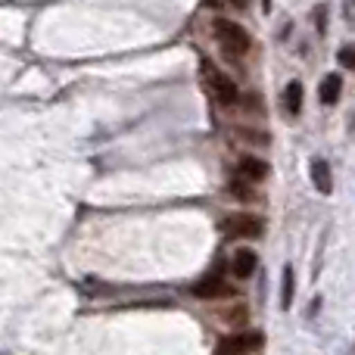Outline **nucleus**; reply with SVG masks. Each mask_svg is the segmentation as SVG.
Wrapping results in <instances>:
<instances>
[{"instance_id":"nucleus-8","label":"nucleus","mask_w":355,"mask_h":355,"mask_svg":"<svg viewBox=\"0 0 355 355\" xmlns=\"http://www.w3.org/2000/svg\"><path fill=\"white\" fill-rule=\"evenodd\" d=\"M340 91H343V78H340L337 72H331V75H324V81H321L318 100L321 103H327V106H334L340 100Z\"/></svg>"},{"instance_id":"nucleus-7","label":"nucleus","mask_w":355,"mask_h":355,"mask_svg":"<svg viewBox=\"0 0 355 355\" xmlns=\"http://www.w3.org/2000/svg\"><path fill=\"white\" fill-rule=\"evenodd\" d=\"M256 265H259V256L250 250V246L237 250V252H234V259H231V271L237 277H250L252 271H256Z\"/></svg>"},{"instance_id":"nucleus-12","label":"nucleus","mask_w":355,"mask_h":355,"mask_svg":"<svg viewBox=\"0 0 355 355\" xmlns=\"http://www.w3.org/2000/svg\"><path fill=\"white\" fill-rule=\"evenodd\" d=\"M231 190H234V196H237V200H252V187H250V181H234V184H231Z\"/></svg>"},{"instance_id":"nucleus-10","label":"nucleus","mask_w":355,"mask_h":355,"mask_svg":"<svg viewBox=\"0 0 355 355\" xmlns=\"http://www.w3.org/2000/svg\"><path fill=\"white\" fill-rule=\"evenodd\" d=\"M312 181H315V187H318V193H331V190H334V178H331L327 162H321V159L312 162Z\"/></svg>"},{"instance_id":"nucleus-5","label":"nucleus","mask_w":355,"mask_h":355,"mask_svg":"<svg viewBox=\"0 0 355 355\" xmlns=\"http://www.w3.org/2000/svg\"><path fill=\"white\" fill-rule=\"evenodd\" d=\"M193 296L196 300H215V296H234V290L218 275H206L202 281L193 284Z\"/></svg>"},{"instance_id":"nucleus-9","label":"nucleus","mask_w":355,"mask_h":355,"mask_svg":"<svg viewBox=\"0 0 355 355\" xmlns=\"http://www.w3.org/2000/svg\"><path fill=\"white\" fill-rule=\"evenodd\" d=\"M284 110L290 119H296L302 112V85L300 81H290L287 91H284Z\"/></svg>"},{"instance_id":"nucleus-13","label":"nucleus","mask_w":355,"mask_h":355,"mask_svg":"<svg viewBox=\"0 0 355 355\" xmlns=\"http://www.w3.org/2000/svg\"><path fill=\"white\" fill-rule=\"evenodd\" d=\"M337 60L343 62L346 69H352V72H355V47H343V50L337 53Z\"/></svg>"},{"instance_id":"nucleus-6","label":"nucleus","mask_w":355,"mask_h":355,"mask_svg":"<svg viewBox=\"0 0 355 355\" xmlns=\"http://www.w3.org/2000/svg\"><path fill=\"white\" fill-rule=\"evenodd\" d=\"M237 168H240V178L243 181H265L268 178V162L265 159H256V156H243V159L237 162Z\"/></svg>"},{"instance_id":"nucleus-14","label":"nucleus","mask_w":355,"mask_h":355,"mask_svg":"<svg viewBox=\"0 0 355 355\" xmlns=\"http://www.w3.org/2000/svg\"><path fill=\"white\" fill-rule=\"evenodd\" d=\"M231 3L237 6V10H243V6H246V0H231Z\"/></svg>"},{"instance_id":"nucleus-3","label":"nucleus","mask_w":355,"mask_h":355,"mask_svg":"<svg viewBox=\"0 0 355 355\" xmlns=\"http://www.w3.org/2000/svg\"><path fill=\"white\" fill-rule=\"evenodd\" d=\"M221 231L231 240H256L262 234V218H256V215H231L221 225Z\"/></svg>"},{"instance_id":"nucleus-4","label":"nucleus","mask_w":355,"mask_h":355,"mask_svg":"<svg viewBox=\"0 0 355 355\" xmlns=\"http://www.w3.org/2000/svg\"><path fill=\"white\" fill-rule=\"evenodd\" d=\"M259 346H262V334H256V331L231 334V337H225L215 346V355H250V352H256Z\"/></svg>"},{"instance_id":"nucleus-11","label":"nucleus","mask_w":355,"mask_h":355,"mask_svg":"<svg viewBox=\"0 0 355 355\" xmlns=\"http://www.w3.org/2000/svg\"><path fill=\"white\" fill-rule=\"evenodd\" d=\"M281 306L290 309L293 306V268H284V281H281Z\"/></svg>"},{"instance_id":"nucleus-1","label":"nucleus","mask_w":355,"mask_h":355,"mask_svg":"<svg viewBox=\"0 0 355 355\" xmlns=\"http://www.w3.org/2000/svg\"><path fill=\"white\" fill-rule=\"evenodd\" d=\"M212 35H215V41L221 44V50H225L227 56H234V60H240L243 53H250V47H252L250 31H246L243 25L231 22V19H215Z\"/></svg>"},{"instance_id":"nucleus-2","label":"nucleus","mask_w":355,"mask_h":355,"mask_svg":"<svg viewBox=\"0 0 355 355\" xmlns=\"http://www.w3.org/2000/svg\"><path fill=\"white\" fill-rule=\"evenodd\" d=\"M200 66H202V78H206V87L215 94V100H218V103H225V106L237 103V85H234V81L227 78V75L221 72V69L215 66L212 60H209V56H202Z\"/></svg>"}]
</instances>
